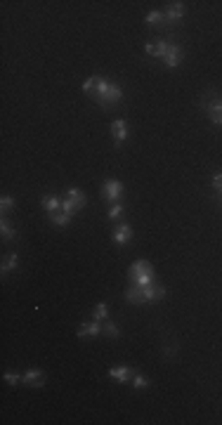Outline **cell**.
Here are the masks:
<instances>
[{"label":"cell","mask_w":222,"mask_h":425,"mask_svg":"<svg viewBox=\"0 0 222 425\" xmlns=\"http://www.w3.org/2000/svg\"><path fill=\"white\" fill-rule=\"evenodd\" d=\"M109 85H111V81L102 78V76H90V78L83 83V92H85V95H90L92 99H95V102L102 107V109H106V95H109Z\"/></svg>","instance_id":"1"},{"label":"cell","mask_w":222,"mask_h":425,"mask_svg":"<svg viewBox=\"0 0 222 425\" xmlns=\"http://www.w3.org/2000/svg\"><path fill=\"white\" fill-rule=\"evenodd\" d=\"M201 99H203V109H206L208 118L213 121V125H220L222 128V95L217 90H208Z\"/></svg>","instance_id":"2"},{"label":"cell","mask_w":222,"mask_h":425,"mask_svg":"<svg viewBox=\"0 0 222 425\" xmlns=\"http://www.w3.org/2000/svg\"><path fill=\"white\" fill-rule=\"evenodd\" d=\"M182 59H184V50H182L177 43H170V45H168L166 57H163L166 66H168V69H177V66L182 64Z\"/></svg>","instance_id":"3"},{"label":"cell","mask_w":222,"mask_h":425,"mask_svg":"<svg viewBox=\"0 0 222 425\" xmlns=\"http://www.w3.org/2000/svg\"><path fill=\"white\" fill-rule=\"evenodd\" d=\"M123 182H118V180H106L104 185H102V196L106 201H118L123 196Z\"/></svg>","instance_id":"4"},{"label":"cell","mask_w":222,"mask_h":425,"mask_svg":"<svg viewBox=\"0 0 222 425\" xmlns=\"http://www.w3.org/2000/svg\"><path fill=\"white\" fill-rule=\"evenodd\" d=\"M168 45H170V41H154V43H146L144 45V52L149 57H156V59H163L168 52Z\"/></svg>","instance_id":"5"},{"label":"cell","mask_w":222,"mask_h":425,"mask_svg":"<svg viewBox=\"0 0 222 425\" xmlns=\"http://www.w3.org/2000/svg\"><path fill=\"white\" fill-rule=\"evenodd\" d=\"M125 300L130 302V305H146V300H144V288L130 284V286L125 288Z\"/></svg>","instance_id":"6"},{"label":"cell","mask_w":222,"mask_h":425,"mask_svg":"<svg viewBox=\"0 0 222 425\" xmlns=\"http://www.w3.org/2000/svg\"><path fill=\"white\" fill-rule=\"evenodd\" d=\"M102 331H104V324H99V322H85V324H81V326H78V338H95V336H99V333H102Z\"/></svg>","instance_id":"7"},{"label":"cell","mask_w":222,"mask_h":425,"mask_svg":"<svg viewBox=\"0 0 222 425\" xmlns=\"http://www.w3.org/2000/svg\"><path fill=\"white\" fill-rule=\"evenodd\" d=\"M111 236H114V241H116L118 246H125V243L132 239V227L128 225V222H121V225L114 229V234H111Z\"/></svg>","instance_id":"8"},{"label":"cell","mask_w":222,"mask_h":425,"mask_svg":"<svg viewBox=\"0 0 222 425\" xmlns=\"http://www.w3.org/2000/svg\"><path fill=\"white\" fill-rule=\"evenodd\" d=\"M184 14H187V5H184V3H170L166 10V21L175 24V21H180Z\"/></svg>","instance_id":"9"},{"label":"cell","mask_w":222,"mask_h":425,"mask_svg":"<svg viewBox=\"0 0 222 425\" xmlns=\"http://www.w3.org/2000/svg\"><path fill=\"white\" fill-rule=\"evenodd\" d=\"M166 295H168V288L166 286H159V284H154V286H146L144 288V300H146V305L159 302L161 298H166Z\"/></svg>","instance_id":"10"},{"label":"cell","mask_w":222,"mask_h":425,"mask_svg":"<svg viewBox=\"0 0 222 425\" xmlns=\"http://www.w3.org/2000/svg\"><path fill=\"white\" fill-rule=\"evenodd\" d=\"M24 383L31 385V387H43L45 385V373L41 369H28L24 373Z\"/></svg>","instance_id":"11"},{"label":"cell","mask_w":222,"mask_h":425,"mask_svg":"<svg viewBox=\"0 0 222 425\" xmlns=\"http://www.w3.org/2000/svg\"><path fill=\"white\" fill-rule=\"evenodd\" d=\"M132 376H135V369H130V366H118V369H109V378L118 380V383H128V380H132Z\"/></svg>","instance_id":"12"},{"label":"cell","mask_w":222,"mask_h":425,"mask_svg":"<svg viewBox=\"0 0 222 425\" xmlns=\"http://www.w3.org/2000/svg\"><path fill=\"white\" fill-rule=\"evenodd\" d=\"M111 135H114V139H116L118 144L125 142V139H128V123L121 121V118H116V121L111 123Z\"/></svg>","instance_id":"13"},{"label":"cell","mask_w":222,"mask_h":425,"mask_svg":"<svg viewBox=\"0 0 222 425\" xmlns=\"http://www.w3.org/2000/svg\"><path fill=\"white\" fill-rule=\"evenodd\" d=\"M152 272H154L152 262H146V260H137L130 265V279H137L142 274H152Z\"/></svg>","instance_id":"14"},{"label":"cell","mask_w":222,"mask_h":425,"mask_svg":"<svg viewBox=\"0 0 222 425\" xmlns=\"http://www.w3.org/2000/svg\"><path fill=\"white\" fill-rule=\"evenodd\" d=\"M66 194H69L66 199H69L71 203H73V208H76V210H83V208H85V203H88V199H85V194L81 192L78 187H71V189H69Z\"/></svg>","instance_id":"15"},{"label":"cell","mask_w":222,"mask_h":425,"mask_svg":"<svg viewBox=\"0 0 222 425\" xmlns=\"http://www.w3.org/2000/svg\"><path fill=\"white\" fill-rule=\"evenodd\" d=\"M123 99V90H121V85L118 83L111 81L109 85V95H106V109H111V107H116L118 102Z\"/></svg>","instance_id":"16"},{"label":"cell","mask_w":222,"mask_h":425,"mask_svg":"<svg viewBox=\"0 0 222 425\" xmlns=\"http://www.w3.org/2000/svg\"><path fill=\"white\" fill-rule=\"evenodd\" d=\"M48 218L55 227H66L73 215H69V213H64V210H55V213H48Z\"/></svg>","instance_id":"17"},{"label":"cell","mask_w":222,"mask_h":425,"mask_svg":"<svg viewBox=\"0 0 222 425\" xmlns=\"http://www.w3.org/2000/svg\"><path fill=\"white\" fill-rule=\"evenodd\" d=\"M17 267H19V255H17V253H10V255H5V260H3V267H0V272H3V274H7V272H14Z\"/></svg>","instance_id":"18"},{"label":"cell","mask_w":222,"mask_h":425,"mask_svg":"<svg viewBox=\"0 0 222 425\" xmlns=\"http://www.w3.org/2000/svg\"><path fill=\"white\" fill-rule=\"evenodd\" d=\"M41 206L45 208V213H55V210H62V201L57 199V196H43Z\"/></svg>","instance_id":"19"},{"label":"cell","mask_w":222,"mask_h":425,"mask_svg":"<svg viewBox=\"0 0 222 425\" xmlns=\"http://www.w3.org/2000/svg\"><path fill=\"white\" fill-rule=\"evenodd\" d=\"M144 24L149 26H161V24H166V12H161V10H154L144 17Z\"/></svg>","instance_id":"20"},{"label":"cell","mask_w":222,"mask_h":425,"mask_svg":"<svg viewBox=\"0 0 222 425\" xmlns=\"http://www.w3.org/2000/svg\"><path fill=\"white\" fill-rule=\"evenodd\" d=\"M0 232H3V239H5V241L17 239V229H14V227L7 222L5 215H3V220H0Z\"/></svg>","instance_id":"21"},{"label":"cell","mask_w":222,"mask_h":425,"mask_svg":"<svg viewBox=\"0 0 222 425\" xmlns=\"http://www.w3.org/2000/svg\"><path fill=\"white\" fill-rule=\"evenodd\" d=\"M92 316H95V322H106V319H109V307H106V302H99V305H95V309H92Z\"/></svg>","instance_id":"22"},{"label":"cell","mask_w":222,"mask_h":425,"mask_svg":"<svg viewBox=\"0 0 222 425\" xmlns=\"http://www.w3.org/2000/svg\"><path fill=\"white\" fill-rule=\"evenodd\" d=\"M149 385H152V383H149V378H144L142 373L135 371V376H132V387H135V390H146Z\"/></svg>","instance_id":"23"},{"label":"cell","mask_w":222,"mask_h":425,"mask_svg":"<svg viewBox=\"0 0 222 425\" xmlns=\"http://www.w3.org/2000/svg\"><path fill=\"white\" fill-rule=\"evenodd\" d=\"M104 333H106V336H111V338H118V336H121V331H118V326H116L114 322H109V319L104 322Z\"/></svg>","instance_id":"24"},{"label":"cell","mask_w":222,"mask_h":425,"mask_svg":"<svg viewBox=\"0 0 222 425\" xmlns=\"http://www.w3.org/2000/svg\"><path fill=\"white\" fill-rule=\"evenodd\" d=\"M123 210H125L123 203H114V206L109 208V220H118L121 215H123Z\"/></svg>","instance_id":"25"},{"label":"cell","mask_w":222,"mask_h":425,"mask_svg":"<svg viewBox=\"0 0 222 425\" xmlns=\"http://www.w3.org/2000/svg\"><path fill=\"white\" fill-rule=\"evenodd\" d=\"M10 208H14V199L12 196H3V199H0V210H3V215H5Z\"/></svg>","instance_id":"26"},{"label":"cell","mask_w":222,"mask_h":425,"mask_svg":"<svg viewBox=\"0 0 222 425\" xmlns=\"http://www.w3.org/2000/svg\"><path fill=\"white\" fill-rule=\"evenodd\" d=\"M5 380L10 385H17L19 380H24V376H19V373H12V371H7V373H5Z\"/></svg>","instance_id":"27"},{"label":"cell","mask_w":222,"mask_h":425,"mask_svg":"<svg viewBox=\"0 0 222 425\" xmlns=\"http://www.w3.org/2000/svg\"><path fill=\"white\" fill-rule=\"evenodd\" d=\"M213 189H215L217 194H222V172H215V175H213Z\"/></svg>","instance_id":"28"},{"label":"cell","mask_w":222,"mask_h":425,"mask_svg":"<svg viewBox=\"0 0 222 425\" xmlns=\"http://www.w3.org/2000/svg\"><path fill=\"white\" fill-rule=\"evenodd\" d=\"M62 210H64V213H69V215H73V213H76V208H73V203H71L69 199H64V201H62Z\"/></svg>","instance_id":"29"}]
</instances>
